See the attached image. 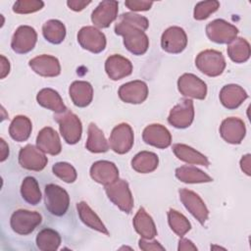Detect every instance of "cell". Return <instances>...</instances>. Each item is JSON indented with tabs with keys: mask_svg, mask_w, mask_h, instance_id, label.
<instances>
[{
	"mask_svg": "<svg viewBox=\"0 0 251 251\" xmlns=\"http://www.w3.org/2000/svg\"><path fill=\"white\" fill-rule=\"evenodd\" d=\"M149 26L147 18L131 12L122 14L116 25L115 33L124 37V45L133 55H143L149 47V39L144 32Z\"/></svg>",
	"mask_w": 251,
	"mask_h": 251,
	"instance_id": "1",
	"label": "cell"
},
{
	"mask_svg": "<svg viewBox=\"0 0 251 251\" xmlns=\"http://www.w3.org/2000/svg\"><path fill=\"white\" fill-rule=\"evenodd\" d=\"M54 120L58 123L60 133L68 144H75L80 140L82 125L75 114L66 110L54 115Z\"/></svg>",
	"mask_w": 251,
	"mask_h": 251,
	"instance_id": "2",
	"label": "cell"
},
{
	"mask_svg": "<svg viewBox=\"0 0 251 251\" xmlns=\"http://www.w3.org/2000/svg\"><path fill=\"white\" fill-rule=\"evenodd\" d=\"M195 66L202 74L215 77L224 73L226 69V60L222 52L207 49L197 55Z\"/></svg>",
	"mask_w": 251,
	"mask_h": 251,
	"instance_id": "3",
	"label": "cell"
},
{
	"mask_svg": "<svg viewBox=\"0 0 251 251\" xmlns=\"http://www.w3.org/2000/svg\"><path fill=\"white\" fill-rule=\"evenodd\" d=\"M44 202L47 211L57 217L66 214L70 206L69 193L60 185L49 183L45 186Z\"/></svg>",
	"mask_w": 251,
	"mask_h": 251,
	"instance_id": "4",
	"label": "cell"
},
{
	"mask_svg": "<svg viewBox=\"0 0 251 251\" xmlns=\"http://www.w3.org/2000/svg\"><path fill=\"white\" fill-rule=\"evenodd\" d=\"M105 192L110 201L121 211L129 214L133 208V197L127 181L117 179L115 182L105 186Z\"/></svg>",
	"mask_w": 251,
	"mask_h": 251,
	"instance_id": "5",
	"label": "cell"
},
{
	"mask_svg": "<svg viewBox=\"0 0 251 251\" xmlns=\"http://www.w3.org/2000/svg\"><path fill=\"white\" fill-rule=\"evenodd\" d=\"M42 222V217L38 212L25 209L16 210L10 219L12 229L20 235L31 233Z\"/></svg>",
	"mask_w": 251,
	"mask_h": 251,
	"instance_id": "6",
	"label": "cell"
},
{
	"mask_svg": "<svg viewBox=\"0 0 251 251\" xmlns=\"http://www.w3.org/2000/svg\"><path fill=\"white\" fill-rule=\"evenodd\" d=\"M238 28L230 23L216 19L206 25V34L211 41L219 44H228L236 38Z\"/></svg>",
	"mask_w": 251,
	"mask_h": 251,
	"instance_id": "7",
	"label": "cell"
},
{
	"mask_svg": "<svg viewBox=\"0 0 251 251\" xmlns=\"http://www.w3.org/2000/svg\"><path fill=\"white\" fill-rule=\"evenodd\" d=\"M134 135L131 126L126 123H122L116 126L109 138V146L118 154L127 153L133 146Z\"/></svg>",
	"mask_w": 251,
	"mask_h": 251,
	"instance_id": "8",
	"label": "cell"
},
{
	"mask_svg": "<svg viewBox=\"0 0 251 251\" xmlns=\"http://www.w3.org/2000/svg\"><path fill=\"white\" fill-rule=\"evenodd\" d=\"M79 45L91 53H101L106 48V36L97 27L86 25L79 29L77 33Z\"/></svg>",
	"mask_w": 251,
	"mask_h": 251,
	"instance_id": "9",
	"label": "cell"
},
{
	"mask_svg": "<svg viewBox=\"0 0 251 251\" xmlns=\"http://www.w3.org/2000/svg\"><path fill=\"white\" fill-rule=\"evenodd\" d=\"M179 199L186 210L201 224L204 225L209 217V210L202 198L192 190L181 188L178 190Z\"/></svg>",
	"mask_w": 251,
	"mask_h": 251,
	"instance_id": "10",
	"label": "cell"
},
{
	"mask_svg": "<svg viewBox=\"0 0 251 251\" xmlns=\"http://www.w3.org/2000/svg\"><path fill=\"white\" fill-rule=\"evenodd\" d=\"M194 120V105L193 101L187 98L180 100L171 111L168 117V122L171 126L176 128L188 127Z\"/></svg>",
	"mask_w": 251,
	"mask_h": 251,
	"instance_id": "11",
	"label": "cell"
},
{
	"mask_svg": "<svg viewBox=\"0 0 251 251\" xmlns=\"http://www.w3.org/2000/svg\"><path fill=\"white\" fill-rule=\"evenodd\" d=\"M47 163V157L37 146L27 144L19 152V164L25 170L39 172L46 167Z\"/></svg>",
	"mask_w": 251,
	"mask_h": 251,
	"instance_id": "12",
	"label": "cell"
},
{
	"mask_svg": "<svg viewBox=\"0 0 251 251\" xmlns=\"http://www.w3.org/2000/svg\"><path fill=\"white\" fill-rule=\"evenodd\" d=\"M187 45V35L179 26L168 27L161 36L162 49L171 54L181 53Z\"/></svg>",
	"mask_w": 251,
	"mask_h": 251,
	"instance_id": "13",
	"label": "cell"
},
{
	"mask_svg": "<svg viewBox=\"0 0 251 251\" xmlns=\"http://www.w3.org/2000/svg\"><path fill=\"white\" fill-rule=\"evenodd\" d=\"M177 88L180 94L186 97L203 100L207 95L206 83L193 74H183L177 79Z\"/></svg>",
	"mask_w": 251,
	"mask_h": 251,
	"instance_id": "14",
	"label": "cell"
},
{
	"mask_svg": "<svg viewBox=\"0 0 251 251\" xmlns=\"http://www.w3.org/2000/svg\"><path fill=\"white\" fill-rule=\"evenodd\" d=\"M37 41L35 29L29 25H20L13 34L11 40L12 50L18 54H25L31 51Z\"/></svg>",
	"mask_w": 251,
	"mask_h": 251,
	"instance_id": "15",
	"label": "cell"
},
{
	"mask_svg": "<svg viewBox=\"0 0 251 251\" xmlns=\"http://www.w3.org/2000/svg\"><path fill=\"white\" fill-rule=\"evenodd\" d=\"M119 2L105 0L98 4L91 14V22L95 27L106 28L118 17Z\"/></svg>",
	"mask_w": 251,
	"mask_h": 251,
	"instance_id": "16",
	"label": "cell"
},
{
	"mask_svg": "<svg viewBox=\"0 0 251 251\" xmlns=\"http://www.w3.org/2000/svg\"><path fill=\"white\" fill-rule=\"evenodd\" d=\"M122 101L128 104H140L147 99L148 86L142 80H132L124 83L118 91Z\"/></svg>",
	"mask_w": 251,
	"mask_h": 251,
	"instance_id": "17",
	"label": "cell"
},
{
	"mask_svg": "<svg viewBox=\"0 0 251 251\" xmlns=\"http://www.w3.org/2000/svg\"><path fill=\"white\" fill-rule=\"evenodd\" d=\"M246 133L244 122L235 117L225 119L220 126V134L222 138L230 144H239Z\"/></svg>",
	"mask_w": 251,
	"mask_h": 251,
	"instance_id": "18",
	"label": "cell"
},
{
	"mask_svg": "<svg viewBox=\"0 0 251 251\" xmlns=\"http://www.w3.org/2000/svg\"><path fill=\"white\" fill-rule=\"evenodd\" d=\"M89 174L94 181L104 186L119 179V170L117 166L113 162L106 160L94 162L90 168Z\"/></svg>",
	"mask_w": 251,
	"mask_h": 251,
	"instance_id": "19",
	"label": "cell"
},
{
	"mask_svg": "<svg viewBox=\"0 0 251 251\" xmlns=\"http://www.w3.org/2000/svg\"><path fill=\"white\" fill-rule=\"evenodd\" d=\"M142 139L146 144L160 149H165L172 143L171 132L166 126L160 124H152L147 126L143 129Z\"/></svg>",
	"mask_w": 251,
	"mask_h": 251,
	"instance_id": "20",
	"label": "cell"
},
{
	"mask_svg": "<svg viewBox=\"0 0 251 251\" xmlns=\"http://www.w3.org/2000/svg\"><path fill=\"white\" fill-rule=\"evenodd\" d=\"M31 70L37 75L45 77L57 76L61 73V65L59 60L51 55H39L28 62Z\"/></svg>",
	"mask_w": 251,
	"mask_h": 251,
	"instance_id": "21",
	"label": "cell"
},
{
	"mask_svg": "<svg viewBox=\"0 0 251 251\" xmlns=\"http://www.w3.org/2000/svg\"><path fill=\"white\" fill-rule=\"evenodd\" d=\"M105 71L112 80H119L132 73L131 62L119 54L111 55L105 62Z\"/></svg>",
	"mask_w": 251,
	"mask_h": 251,
	"instance_id": "22",
	"label": "cell"
},
{
	"mask_svg": "<svg viewBox=\"0 0 251 251\" xmlns=\"http://www.w3.org/2000/svg\"><path fill=\"white\" fill-rule=\"evenodd\" d=\"M36 146L44 153L50 155H58L62 150L59 134L50 126H45L38 132Z\"/></svg>",
	"mask_w": 251,
	"mask_h": 251,
	"instance_id": "23",
	"label": "cell"
},
{
	"mask_svg": "<svg viewBox=\"0 0 251 251\" xmlns=\"http://www.w3.org/2000/svg\"><path fill=\"white\" fill-rule=\"evenodd\" d=\"M220 101L226 109L238 108L247 98V92L238 84H226L220 91Z\"/></svg>",
	"mask_w": 251,
	"mask_h": 251,
	"instance_id": "24",
	"label": "cell"
},
{
	"mask_svg": "<svg viewBox=\"0 0 251 251\" xmlns=\"http://www.w3.org/2000/svg\"><path fill=\"white\" fill-rule=\"evenodd\" d=\"M69 94L76 107L84 108L92 102L93 87L87 81L75 80L70 85Z\"/></svg>",
	"mask_w": 251,
	"mask_h": 251,
	"instance_id": "25",
	"label": "cell"
},
{
	"mask_svg": "<svg viewBox=\"0 0 251 251\" xmlns=\"http://www.w3.org/2000/svg\"><path fill=\"white\" fill-rule=\"evenodd\" d=\"M132 224L135 231L144 239H153L157 235V228L152 217L142 207L136 212Z\"/></svg>",
	"mask_w": 251,
	"mask_h": 251,
	"instance_id": "26",
	"label": "cell"
},
{
	"mask_svg": "<svg viewBox=\"0 0 251 251\" xmlns=\"http://www.w3.org/2000/svg\"><path fill=\"white\" fill-rule=\"evenodd\" d=\"M173 152L176 155L177 159L180 161H183L187 164L191 165H201L208 167L210 165L209 160L205 155L200 153L199 151L195 150L194 148L182 144V143H176L173 145Z\"/></svg>",
	"mask_w": 251,
	"mask_h": 251,
	"instance_id": "27",
	"label": "cell"
},
{
	"mask_svg": "<svg viewBox=\"0 0 251 251\" xmlns=\"http://www.w3.org/2000/svg\"><path fill=\"white\" fill-rule=\"evenodd\" d=\"M76 210H77V214H78L80 221L85 226H87L88 227H90L94 230H97L101 233L109 235V231H108L107 227L105 226V225L102 223L101 219L89 207V205L86 202H84V201L78 202L76 204Z\"/></svg>",
	"mask_w": 251,
	"mask_h": 251,
	"instance_id": "28",
	"label": "cell"
},
{
	"mask_svg": "<svg viewBox=\"0 0 251 251\" xmlns=\"http://www.w3.org/2000/svg\"><path fill=\"white\" fill-rule=\"evenodd\" d=\"M37 103L56 114L65 112L67 109L60 94L52 88H43L36 95Z\"/></svg>",
	"mask_w": 251,
	"mask_h": 251,
	"instance_id": "29",
	"label": "cell"
},
{
	"mask_svg": "<svg viewBox=\"0 0 251 251\" xmlns=\"http://www.w3.org/2000/svg\"><path fill=\"white\" fill-rule=\"evenodd\" d=\"M85 147L92 153H104L109 149V143L103 131L94 123H90L88 126Z\"/></svg>",
	"mask_w": 251,
	"mask_h": 251,
	"instance_id": "30",
	"label": "cell"
},
{
	"mask_svg": "<svg viewBox=\"0 0 251 251\" xmlns=\"http://www.w3.org/2000/svg\"><path fill=\"white\" fill-rule=\"evenodd\" d=\"M159 165L157 154L150 151H141L131 160L132 169L140 174H149L154 172Z\"/></svg>",
	"mask_w": 251,
	"mask_h": 251,
	"instance_id": "31",
	"label": "cell"
},
{
	"mask_svg": "<svg viewBox=\"0 0 251 251\" xmlns=\"http://www.w3.org/2000/svg\"><path fill=\"white\" fill-rule=\"evenodd\" d=\"M31 129V121L25 116L19 115L12 120L9 126V134L14 140L23 142L28 139Z\"/></svg>",
	"mask_w": 251,
	"mask_h": 251,
	"instance_id": "32",
	"label": "cell"
},
{
	"mask_svg": "<svg viewBox=\"0 0 251 251\" xmlns=\"http://www.w3.org/2000/svg\"><path fill=\"white\" fill-rule=\"evenodd\" d=\"M176 176L184 183L211 182L213 178L194 166H181L176 170Z\"/></svg>",
	"mask_w": 251,
	"mask_h": 251,
	"instance_id": "33",
	"label": "cell"
},
{
	"mask_svg": "<svg viewBox=\"0 0 251 251\" xmlns=\"http://www.w3.org/2000/svg\"><path fill=\"white\" fill-rule=\"evenodd\" d=\"M227 55L234 63H245L250 58V44L242 37H236L227 45Z\"/></svg>",
	"mask_w": 251,
	"mask_h": 251,
	"instance_id": "34",
	"label": "cell"
},
{
	"mask_svg": "<svg viewBox=\"0 0 251 251\" xmlns=\"http://www.w3.org/2000/svg\"><path fill=\"white\" fill-rule=\"evenodd\" d=\"M44 38L52 44H60L66 37V26L59 20H49L42 25Z\"/></svg>",
	"mask_w": 251,
	"mask_h": 251,
	"instance_id": "35",
	"label": "cell"
},
{
	"mask_svg": "<svg viewBox=\"0 0 251 251\" xmlns=\"http://www.w3.org/2000/svg\"><path fill=\"white\" fill-rule=\"evenodd\" d=\"M35 241L39 250L55 251L61 244V236L52 228H43L37 233Z\"/></svg>",
	"mask_w": 251,
	"mask_h": 251,
	"instance_id": "36",
	"label": "cell"
},
{
	"mask_svg": "<svg viewBox=\"0 0 251 251\" xmlns=\"http://www.w3.org/2000/svg\"><path fill=\"white\" fill-rule=\"evenodd\" d=\"M23 199L30 205H37L41 200V191L37 180L32 176H26L21 185Z\"/></svg>",
	"mask_w": 251,
	"mask_h": 251,
	"instance_id": "37",
	"label": "cell"
},
{
	"mask_svg": "<svg viewBox=\"0 0 251 251\" xmlns=\"http://www.w3.org/2000/svg\"><path fill=\"white\" fill-rule=\"evenodd\" d=\"M168 223L172 230L179 237H183L191 229V224L187 218L174 209L168 212Z\"/></svg>",
	"mask_w": 251,
	"mask_h": 251,
	"instance_id": "38",
	"label": "cell"
},
{
	"mask_svg": "<svg viewBox=\"0 0 251 251\" xmlns=\"http://www.w3.org/2000/svg\"><path fill=\"white\" fill-rule=\"evenodd\" d=\"M52 171L55 176L67 183L74 182L77 177V174L74 166L67 162H58L54 164Z\"/></svg>",
	"mask_w": 251,
	"mask_h": 251,
	"instance_id": "39",
	"label": "cell"
},
{
	"mask_svg": "<svg viewBox=\"0 0 251 251\" xmlns=\"http://www.w3.org/2000/svg\"><path fill=\"white\" fill-rule=\"evenodd\" d=\"M220 8V2L217 0L201 1L195 5L193 17L197 21L206 20L211 14L215 13Z\"/></svg>",
	"mask_w": 251,
	"mask_h": 251,
	"instance_id": "40",
	"label": "cell"
},
{
	"mask_svg": "<svg viewBox=\"0 0 251 251\" xmlns=\"http://www.w3.org/2000/svg\"><path fill=\"white\" fill-rule=\"evenodd\" d=\"M44 2L40 0H20L13 5V11L17 14H30L41 10Z\"/></svg>",
	"mask_w": 251,
	"mask_h": 251,
	"instance_id": "41",
	"label": "cell"
},
{
	"mask_svg": "<svg viewBox=\"0 0 251 251\" xmlns=\"http://www.w3.org/2000/svg\"><path fill=\"white\" fill-rule=\"evenodd\" d=\"M125 5L133 12H139V11H148L152 5V1H144V0H126L125 2Z\"/></svg>",
	"mask_w": 251,
	"mask_h": 251,
	"instance_id": "42",
	"label": "cell"
},
{
	"mask_svg": "<svg viewBox=\"0 0 251 251\" xmlns=\"http://www.w3.org/2000/svg\"><path fill=\"white\" fill-rule=\"evenodd\" d=\"M138 245H139V248L141 250H144V251H148V250H165V247L162 246L157 240L149 239V241H147V239L141 238L138 241Z\"/></svg>",
	"mask_w": 251,
	"mask_h": 251,
	"instance_id": "43",
	"label": "cell"
},
{
	"mask_svg": "<svg viewBox=\"0 0 251 251\" xmlns=\"http://www.w3.org/2000/svg\"><path fill=\"white\" fill-rule=\"evenodd\" d=\"M91 1H81V0H69L67 1L68 7L75 12L82 11L87 5H89Z\"/></svg>",
	"mask_w": 251,
	"mask_h": 251,
	"instance_id": "44",
	"label": "cell"
},
{
	"mask_svg": "<svg viewBox=\"0 0 251 251\" xmlns=\"http://www.w3.org/2000/svg\"><path fill=\"white\" fill-rule=\"evenodd\" d=\"M251 165V155L250 154H246L244 156H242L241 160H240V168L243 171V173H245L247 176H250V166Z\"/></svg>",
	"mask_w": 251,
	"mask_h": 251,
	"instance_id": "45",
	"label": "cell"
},
{
	"mask_svg": "<svg viewBox=\"0 0 251 251\" xmlns=\"http://www.w3.org/2000/svg\"><path fill=\"white\" fill-rule=\"evenodd\" d=\"M177 249L179 251L182 250H197V247L193 244V242L187 238H180L178 241V247Z\"/></svg>",
	"mask_w": 251,
	"mask_h": 251,
	"instance_id": "46",
	"label": "cell"
},
{
	"mask_svg": "<svg viewBox=\"0 0 251 251\" xmlns=\"http://www.w3.org/2000/svg\"><path fill=\"white\" fill-rule=\"evenodd\" d=\"M10 73V63L5 56L1 55V78H4Z\"/></svg>",
	"mask_w": 251,
	"mask_h": 251,
	"instance_id": "47",
	"label": "cell"
},
{
	"mask_svg": "<svg viewBox=\"0 0 251 251\" xmlns=\"http://www.w3.org/2000/svg\"><path fill=\"white\" fill-rule=\"evenodd\" d=\"M0 141H1V159H0V161L4 162L9 156V146L7 145V143L5 142V140L3 138H1Z\"/></svg>",
	"mask_w": 251,
	"mask_h": 251,
	"instance_id": "48",
	"label": "cell"
}]
</instances>
